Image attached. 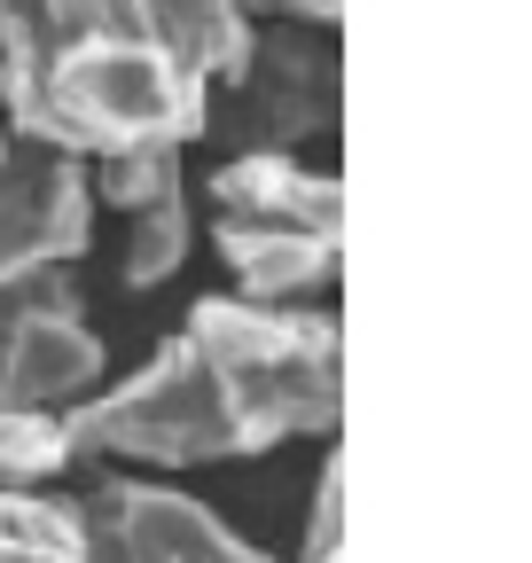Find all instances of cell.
<instances>
[{
  "instance_id": "obj_1",
  "label": "cell",
  "mask_w": 532,
  "mask_h": 563,
  "mask_svg": "<svg viewBox=\"0 0 532 563\" xmlns=\"http://www.w3.org/2000/svg\"><path fill=\"white\" fill-rule=\"evenodd\" d=\"M345 407V336L329 313L258 306V298H196L180 336H165L133 376L95 384L63 407L71 462H251L282 439L337 431Z\"/></svg>"
},
{
  "instance_id": "obj_15",
  "label": "cell",
  "mask_w": 532,
  "mask_h": 563,
  "mask_svg": "<svg viewBox=\"0 0 532 563\" xmlns=\"http://www.w3.org/2000/svg\"><path fill=\"white\" fill-rule=\"evenodd\" d=\"M0 150H9V110H0Z\"/></svg>"
},
{
  "instance_id": "obj_7",
  "label": "cell",
  "mask_w": 532,
  "mask_h": 563,
  "mask_svg": "<svg viewBox=\"0 0 532 563\" xmlns=\"http://www.w3.org/2000/svg\"><path fill=\"white\" fill-rule=\"evenodd\" d=\"M102 368H110V352L79 321V306H47L32 321H16V336L0 344V407L63 415L102 384Z\"/></svg>"
},
{
  "instance_id": "obj_11",
  "label": "cell",
  "mask_w": 532,
  "mask_h": 563,
  "mask_svg": "<svg viewBox=\"0 0 532 563\" xmlns=\"http://www.w3.org/2000/svg\"><path fill=\"white\" fill-rule=\"evenodd\" d=\"M63 470H71L63 422H55V415H24V407H0V493L55 485Z\"/></svg>"
},
{
  "instance_id": "obj_3",
  "label": "cell",
  "mask_w": 532,
  "mask_h": 563,
  "mask_svg": "<svg viewBox=\"0 0 532 563\" xmlns=\"http://www.w3.org/2000/svg\"><path fill=\"white\" fill-rule=\"evenodd\" d=\"M212 243L235 274V298L290 306L337 274L345 196L329 173H306L282 150H235L212 180Z\"/></svg>"
},
{
  "instance_id": "obj_14",
  "label": "cell",
  "mask_w": 532,
  "mask_h": 563,
  "mask_svg": "<svg viewBox=\"0 0 532 563\" xmlns=\"http://www.w3.org/2000/svg\"><path fill=\"white\" fill-rule=\"evenodd\" d=\"M243 16H275V24H306V32H329L345 0H235Z\"/></svg>"
},
{
  "instance_id": "obj_2",
  "label": "cell",
  "mask_w": 532,
  "mask_h": 563,
  "mask_svg": "<svg viewBox=\"0 0 532 563\" xmlns=\"http://www.w3.org/2000/svg\"><path fill=\"white\" fill-rule=\"evenodd\" d=\"M251 47L235 0H0V110L16 141L118 157L204 133Z\"/></svg>"
},
{
  "instance_id": "obj_8",
  "label": "cell",
  "mask_w": 532,
  "mask_h": 563,
  "mask_svg": "<svg viewBox=\"0 0 532 563\" xmlns=\"http://www.w3.org/2000/svg\"><path fill=\"white\" fill-rule=\"evenodd\" d=\"M79 501H63L47 485L0 493V563H79Z\"/></svg>"
},
{
  "instance_id": "obj_9",
  "label": "cell",
  "mask_w": 532,
  "mask_h": 563,
  "mask_svg": "<svg viewBox=\"0 0 532 563\" xmlns=\"http://www.w3.org/2000/svg\"><path fill=\"white\" fill-rule=\"evenodd\" d=\"M125 220L133 228H125V251H118V282H125V290H157V282H173L180 258H188V188L125 211Z\"/></svg>"
},
{
  "instance_id": "obj_13",
  "label": "cell",
  "mask_w": 532,
  "mask_h": 563,
  "mask_svg": "<svg viewBox=\"0 0 532 563\" xmlns=\"http://www.w3.org/2000/svg\"><path fill=\"white\" fill-rule=\"evenodd\" d=\"M337 532H345V470L329 462L313 485V517H306V548L298 563H337Z\"/></svg>"
},
{
  "instance_id": "obj_6",
  "label": "cell",
  "mask_w": 532,
  "mask_h": 563,
  "mask_svg": "<svg viewBox=\"0 0 532 563\" xmlns=\"http://www.w3.org/2000/svg\"><path fill=\"white\" fill-rule=\"evenodd\" d=\"M87 235H95L87 165L9 133V150H0V282L71 266L87 251Z\"/></svg>"
},
{
  "instance_id": "obj_5",
  "label": "cell",
  "mask_w": 532,
  "mask_h": 563,
  "mask_svg": "<svg viewBox=\"0 0 532 563\" xmlns=\"http://www.w3.org/2000/svg\"><path fill=\"white\" fill-rule=\"evenodd\" d=\"M79 563H275L266 548L235 540L204 501L149 477H102L79 501Z\"/></svg>"
},
{
  "instance_id": "obj_4",
  "label": "cell",
  "mask_w": 532,
  "mask_h": 563,
  "mask_svg": "<svg viewBox=\"0 0 532 563\" xmlns=\"http://www.w3.org/2000/svg\"><path fill=\"white\" fill-rule=\"evenodd\" d=\"M212 125H220V141H235V150L298 157V141L337 125V63H329V47H313L306 24H275V32L251 24L243 70L228 79V102L204 110V133Z\"/></svg>"
},
{
  "instance_id": "obj_12",
  "label": "cell",
  "mask_w": 532,
  "mask_h": 563,
  "mask_svg": "<svg viewBox=\"0 0 532 563\" xmlns=\"http://www.w3.org/2000/svg\"><path fill=\"white\" fill-rule=\"evenodd\" d=\"M47 306H79L71 266H47V274H24V282H0V344L16 336V321H32V313H47Z\"/></svg>"
},
{
  "instance_id": "obj_10",
  "label": "cell",
  "mask_w": 532,
  "mask_h": 563,
  "mask_svg": "<svg viewBox=\"0 0 532 563\" xmlns=\"http://www.w3.org/2000/svg\"><path fill=\"white\" fill-rule=\"evenodd\" d=\"M87 188H95V203H110V211H142V203H157V196H180V150H173V141H149V150L95 157V165H87Z\"/></svg>"
}]
</instances>
